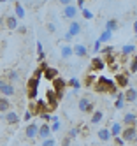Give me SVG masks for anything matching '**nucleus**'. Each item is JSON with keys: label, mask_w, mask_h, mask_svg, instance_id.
Masks as SVG:
<instances>
[{"label": "nucleus", "mask_w": 137, "mask_h": 146, "mask_svg": "<svg viewBox=\"0 0 137 146\" xmlns=\"http://www.w3.org/2000/svg\"><path fill=\"white\" fill-rule=\"evenodd\" d=\"M93 90L97 93H111L113 97L118 95V85L114 83V79H109L105 76H99L97 81L93 85Z\"/></svg>", "instance_id": "f257e3e1"}, {"label": "nucleus", "mask_w": 137, "mask_h": 146, "mask_svg": "<svg viewBox=\"0 0 137 146\" xmlns=\"http://www.w3.org/2000/svg\"><path fill=\"white\" fill-rule=\"evenodd\" d=\"M39 83H40V79L35 78V76L28 78V81H26V95H28V100H35V99H37Z\"/></svg>", "instance_id": "f03ea898"}, {"label": "nucleus", "mask_w": 137, "mask_h": 146, "mask_svg": "<svg viewBox=\"0 0 137 146\" xmlns=\"http://www.w3.org/2000/svg\"><path fill=\"white\" fill-rule=\"evenodd\" d=\"M16 93V86L14 83H11L7 79H0V95L4 97H13Z\"/></svg>", "instance_id": "7ed1b4c3"}, {"label": "nucleus", "mask_w": 137, "mask_h": 146, "mask_svg": "<svg viewBox=\"0 0 137 146\" xmlns=\"http://www.w3.org/2000/svg\"><path fill=\"white\" fill-rule=\"evenodd\" d=\"M51 83H53V90L56 92L58 100H62V99H63V93H65V88H67V81H65V79H62V78L58 76V78L53 79Z\"/></svg>", "instance_id": "20e7f679"}, {"label": "nucleus", "mask_w": 137, "mask_h": 146, "mask_svg": "<svg viewBox=\"0 0 137 146\" xmlns=\"http://www.w3.org/2000/svg\"><path fill=\"white\" fill-rule=\"evenodd\" d=\"M121 137L125 143H135L137 141V125H132V127H126L121 130Z\"/></svg>", "instance_id": "39448f33"}, {"label": "nucleus", "mask_w": 137, "mask_h": 146, "mask_svg": "<svg viewBox=\"0 0 137 146\" xmlns=\"http://www.w3.org/2000/svg\"><path fill=\"white\" fill-rule=\"evenodd\" d=\"M77 108H79L81 113L88 114V113H93V111H95V104H93L88 97H81V99L77 100Z\"/></svg>", "instance_id": "423d86ee"}, {"label": "nucleus", "mask_w": 137, "mask_h": 146, "mask_svg": "<svg viewBox=\"0 0 137 146\" xmlns=\"http://www.w3.org/2000/svg\"><path fill=\"white\" fill-rule=\"evenodd\" d=\"M77 13H79V9H77V5H74V4L65 5V7H63V11H62V14H63L65 19H76Z\"/></svg>", "instance_id": "0eeeda50"}, {"label": "nucleus", "mask_w": 137, "mask_h": 146, "mask_svg": "<svg viewBox=\"0 0 137 146\" xmlns=\"http://www.w3.org/2000/svg\"><path fill=\"white\" fill-rule=\"evenodd\" d=\"M105 69V62L102 56H95L91 58V65H90V72H100Z\"/></svg>", "instance_id": "6e6552de"}, {"label": "nucleus", "mask_w": 137, "mask_h": 146, "mask_svg": "<svg viewBox=\"0 0 137 146\" xmlns=\"http://www.w3.org/2000/svg\"><path fill=\"white\" fill-rule=\"evenodd\" d=\"M51 111V108L48 106V102L44 100V99H40V100H37L35 102V108H34V114H46V113H49Z\"/></svg>", "instance_id": "1a4fd4ad"}, {"label": "nucleus", "mask_w": 137, "mask_h": 146, "mask_svg": "<svg viewBox=\"0 0 137 146\" xmlns=\"http://www.w3.org/2000/svg\"><path fill=\"white\" fill-rule=\"evenodd\" d=\"M46 102H48V106L51 108V109H56L58 108V97H56V92L55 90H48V93H46Z\"/></svg>", "instance_id": "9d476101"}, {"label": "nucleus", "mask_w": 137, "mask_h": 146, "mask_svg": "<svg viewBox=\"0 0 137 146\" xmlns=\"http://www.w3.org/2000/svg\"><path fill=\"white\" fill-rule=\"evenodd\" d=\"M114 83L118 85V88H126L128 86V74H125V72H116L114 76Z\"/></svg>", "instance_id": "9b49d317"}, {"label": "nucleus", "mask_w": 137, "mask_h": 146, "mask_svg": "<svg viewBox=\"0 0 137 146\" xmlns=\"http://www.w3.org/2000/svg\"><path fill=\"white\" fill-rule=\"evenodd\" d=\"M25 135H26V139H35L39 135V125L37 123H28L26 129H25Z\"/></svg>", "instance_id": "f8f14e48"}, {"label": "nucleus", "mask_w": 137, "mask_h": 146, "mask_svg": "<svg viewBox=\"0 0 137 146\" xmlns=\"http://www.w3.org/2000/svg\"><path fill=\"white\" fill-rule=\"evenodd\" d=\"M72 49H74V55H76L77 58H84V56L88 55V48H86V44H84V42L74 44V46H72Z\"/></svg>", "instance_id": "ddd939ff"}, {"label": "nucleus", "mask_w": 137, "mask_h": 146, "mask_svg": "<svg viewBox=\"0 0 137 146\" xmlns=\"http://www.w3.org/2000/svg\"><path fill=\"white\" fill-rule=\"evenodd\" d=\"M123 97H125V102H135L137 100V88H134V86L125 88Z\"/></svg>", "instance_id": "4468645a"}, {"label": "nucleus", "mask_w": 137, "mask_h": 146, "mask_svg": "<svg viewBox=\"0 0 137 146\" xmlns=\"http://www.w3.org/2000/svg\"><path fill=\"white\" fill-rule=\"evenodd\" d=\"M81 30H83L81 23H79V21H76V19H70V25H69V28H67V32H69L72 37H76V35H79V34H81Z\"/></svg>", "instance_id": "2eb2a0df"}, {"label": "nucleus", "mask_w": 137, "mask_h": 146, "mask_svg": "<svg viewBox=\"0 0 137 146\" xmlns=\"http://www.w3.org/2000/svg\"><path fill=\"white\" fill-rule=\"evenodd\" d=\"M74 55V49L70 44H62L60 46V56L62 60H70V56Z\"/></svg>", "instance_id": "dca6fc26"}, {"label": "nucleus", "mask_w": 137, "mask_h": 146, "mask_svg": "<svg viewBox=\"0 0 137 146\" xmlns=\"http://www.w3.org/2000/svg\"><path fill=\"white\" fill-rule=\"evenodd\" d=\"M42 76H44L48 81H53L55 78H58V76H60V70H58L56 67H46V69H44V72H42Z\"/></svg>", "instance_id": "f3484780"}, {"label": "nucleus", "mask_w": 137, "mask_h": 146, "mask_svg": "<svg viewBox=\"0 0 137 146\" xmlns=\"http://www.w3.org/2000/svg\"><path fill=\"white\" fill-rule=\"evenodd\" d=\"M4 120L9 123V125H16L18 121H19V116H18V113L16 111H5V114H4Z\"/></svg>", "instance_id": "a211bd4d"}, {"label": "nucleus", "mask_w": 137, "mask_h": 146, "mask_svg": "<svg viewBox=\"0 0 137 146\" xmlns=\"http://www.w3.org/2000/svg\"><path fill=\"white\" fill-rule=\"evenodd\" d=\"M5 27H7V30H11V32H16V28L19 27V25H18V18H16L14 14L7 16V18H5Z\"/></svg>", "instance_id": "6ab92c4d"}, {"label": "nucleus", "mask_w": 137, "mask_h": 146, "mask_svg": "<svg viewBox=\"0 0 137 146\" xmlns=\"http://www.w3.org/2000/svg\"><path fill=\"white\" fill-rule=\"evenodd\" d=\"M123 125H125V127H132V125H137V114H134V113H126V114H123Z\"/></svg>", "instance_id": "aec40b11"}, {"label": "nucleus", "mask_w": 137, "mask_h": 146, "mask_svg": "<svg viewBox=\"0 0 137 146\" xmlns=\"http://www.w3.org/2000/svg\"><path fill=\"white\" fill-rule=\"evenodd\" d=\"M37 137H40V139H48V137H51V127L48 123H42L40 127H39V135Z\"/></svg>", "instance_id": "412c9836"}, {"label": "nucleus", "mask_w": 137, "mask_h": 146, "mask_svg": "<svg viewBox=\"0 0 137 146\" xmlns=\"http://www.w3.org/2000/svg\"><path fill=\"white\" fill-rule=\"evenodd\" d=\"M97 135H99V139L104 141V143H107V141L113 139V135H111V130H109V129H99Z\"/></svg>", "instance_id": "4be33fe9"}, {"label": "nucleus", "mask_w": 137, "mask_h": 146, "mask_svg": "<svg viewBox=\"0 0 137 146\" xmlns=\"http://www.w3.org/2000/svg\"><path fill=\"white\" fill-rule=\"evenodd\" d=\"M14 16L16 18H25L26 16L25 7L21 5V2H18V0H14Z\"/></svg>", "instance_id": "5701e85b"}, {"label": "nucleus", "mask_w": 137, "mask_h": 146, "mask_svg": "<svg viewBox=\"0 0 137 146\" xmlns=\"http://www.w3.org/2000/svg\"><path fill=\"white\" fill-rule=\"evenodd\" d=\"M11 106H13V104H11V100H9V97H0V113H5V111H9L11 109Z\"/></svg>", "instance_id": "b1692460"}, {"label": "nucleus", "mask_w": 137, "mask_h": 146, "mask_svg": "<svg viewBox=\"0 0 137 146\" xmlns=\"http://www.w3.org/2000/svg\"><path fill=\"white\" fill-rule=\"evenodd\" d=\"M102 120H104V113H102L100 109H95V111L91 113V120H90V121H91L93 125H97V123H100Z\"/></svg>", "instance_id": "393cba45"}, {"label": "nucleus", "mask_w": 137, "mask_h": 146, "mask_svg": "<svg viewBox=\"0 0 137 146\" xmlns=\"http://www.w3.org/2000/svg\"><path fill=\"white\" fill-rule=\"evenodd\" d=\"M97 78H99V76L95 74V72H90V74L84 78V86H86V88L93 86V85H95V81H97Z\"/></svg>", "instance_id": "a878e982"}, {"label": "nucleus", "mask_w": 137, "mask_h": 146, "mask_svg": "<svg viewBox=\"0 0 137 146\" xmlns=\"http://www.w3.org/2000/svg\"><path fill=\"white\" fill-rule=\"evenodd\" d=\"M137 51V46L135 44H125L123 48H121V53L125 55V56H128V55H134Z\"/></svg>", "instance_id": "bb28decb"}, {"label": "nucleus", "mask_w": 137, "mask_h": 146, "mask_svg": "<svg viewBox=\"0 0 137 146\" xmlns=\"http://www.w3.org/2000/svg\"><path fill=\"white\" fill-rule=\"evenodd\" d=\"M109 130H111V135H113V137H116V135H120V134H121V130H123V125L116 121V123H113V127H111Z\"/></svg>", "instance_id": "cd10ccee"}, {"label": "nucleus", "mask_w": 137, "mask_h": 146, "mask_svg": "<svg viewBox=\"0 0 137 146\" xmlns=\"http://www.w3.org/2000/svg\"><path fill=\"white\" fill-rule=\"evenodd\" d=\"M105 30H111V32L118 30V19H114V18L107 19V21H105Z\"/></svg>", "instance_id": "c85d7f7f"}, {"label": "nucleus", "mask_w": 137, "mask_h": 146, "mask_svg": "<svg viewBox=\"0 0 137 146\" xmlns=\"http://www.w3.org/2000/svg\"><path fill=\"white\" fill-rule=\"evenodd\" d=\"M111 37H113V32H111V30H104V32L100 34V37H99V40L104 44V42H109Z\"/></svg>", "instance_id": "c756f323"}, {"label": "nucleus", "mask_w": 137, "mask_h": 146, "mask_svg": "<svg viewBox=\"0 0 137 146\" xmlns=\"http://www.w3.org/2000/svg\"><path fill=\"white\" fill-rule=\"evenodd\" d=\"M67 86H70L72 90H77V92H79V88H81V81L76 79V78H70V79L67 81Z\"/></svg>", "instance_id": "7c9ffc66"}, {"label": "nucleus", "mask_w": 137, "mask_h": 146, "mask_svg": "<svg viewBox=\"0 0 137 146\" xmlns=\"http://www.w3.org/2000/svg\"><path fill=\"white\" fill-rule=\"evenodd\" d=\"M7 81H11V83L19 81V74H18V70H7Z\"/></svg>", "instance_id": "2f4dec72"}, {"label": "nucleus", "mask_w": 137, "mask_h": 146, "mask_svg": "<svg viewBox=\"0 0 137 146\" xmlns=\"http://www.w3.org/2000/svg\"><path fill=\"white\" fill-rule=\"evenodd\" d=\"M37 60L39 62L46 60V53H44V49H42V42H37Z\"/></svg>", "instance_id": "473e14b6"}, {"label": "nucleus", "mask_w": 137, "mask_h": 146, "mask_svg": "<svg viewBox=\"0 0 137 146\" xmlns=\"http://www.w3.org/2000/svg\"><path fill=\"white\" fill-rule=\"evenodd\" d=\"M79 132H81V127H72V129L69 130V134H67V135H69L70 139H76L77 135H79Z\"/></svg>", "instance_id": "72a5a7b5"}, {"label": "nucleus", "mask_w": 137, "mask_h": 146, "mask_svg": "<svg viewBox=\"0 0 137 146\" xmlns=\"http://www.w3.org/2000/svg\"><path fill=\"white\" fill-rule=\"evenodd\" d=\"M128 70H130V74L137 72V55H135V56H132V62H130V67H128Z\"/></svg>", "instance_id": "f704fd0d"}, {"label": "nucleus", "mask_w": 137, "mask_h": 146, "mask_svg": "<svg viewBox=\"0 0 137 146\" xmlns=\"http://www.w3.org/2000/svg\"><path fill=\"white\" fill-rule=\"evenodd\" d=\"M81 14H83V18H84V19H93V13L90 11V9H86V7L81 9Z\"/></svg>", "instance_id": "c9c22d12"}, {"label": "nucleus", "mask_w": 137, "mask_h": 146, "mask_svg": "<svg viewBox=\"0 0 137 146\" xmlns=\"http://www.w3.org/2000/svg\"><path fill=\"white\" fill-rule=\"evenodd\" d=\"M100 49H102V42L97 39V40L93 42V53H95V55H99V53H100Z\"/></svg>", "instance_id": "e433bc0d"}, {"label": "nucleus", "mask_w": 137, "mask_h": 146, "mask_svg": "<svg viewBox=\"0 0 137 146\" xmlns=\"http://www.w3.org/2000/svg\"><path fill=\"white\" fill-rule=\"evenodd\" d=\"M40 144H42V146H56V141L53 139V137H48V139H42Z\"/></svg>", "instance_id": "4c0bfd02"}, {"label": "nucleus", "mask_w": 137, "mask_h": 146, "mask_svg": "<svg viewBox=\"0 0 137 146\" xmlns=\"http://www.w3.org/2000/svg\"><path fill=\"white\" fill-rule=\"evenodd\" d=\"M46 30H48L49 34H55L56 32V25L53 23V21H49V23H46Z\"/></svg>", "instance_id": "58836bf2"}, {"label": "nucleus", "mask_w": 137, "mask_h": 146, "mask_svg": "<svg viewBox=\"0 0 137 146\" xmlns=\"http://www.w3.org/2000/svg\"><path fill=\"white\" fill-rule=\"evenodd\" d=\"M100 53L102 55H109V53H114V46H105L100 49Z\"/></svg>", "instance_id": "ea45409f"}, {"label": "nucleus", "mask_w": 137, "mask_h": 146, "mask_svg": "<svg viewBox=\"0 0 137 146\" xmlns=\"http://www.w3.org/2000/svg\"><path fill=\"white\" fill-rule=\"evenodd\" d=\"M32 116H35V114H34V111H30V109H28V111L25 113V116H23V120H25V121L28 123V121L32 120Z\"/></svg>", "instance_id": "a19ab883"}, {"label": "nucleus", "mask_w": 137, "mask_h": 146, "mask_svg": "<svg viewBox=\"0 0 137 146\" xmlns=\"http://www.w3.org/2000/svg\"><path fill=\"white\" fill-rule=\"evenodd\" d=\"M113 139H114V144H116V146H123V144H125V141H123L121 135H116V137H113Z\"/></svg>", "instance_id": "79ce46f5"}, {"label": "nucleus", "mask_w": 137, "mask_h": 146, "mask_svg": "<svg viewBox=\"0 0 137 146\" xmlns=\"http://www.w3.org/2000/svg\"><path fill=\"white\" fill-rule=\"evenodd\" d=\"M42 72H44V70H42V69H40V67H39V69H37V70H35V72H34V76H35V78H39V79H40V78H42Z\"/></svg>", "instance_id": "37998d69"}, {"label": "nucleus", "mask_w": 137, "mask_h": 146, "mask_svg": "<svg viewBox=\"0 0 137 146\" xmlns=\"http://www.w3.org/2000/svg\"><path fill=\"white\" fill-rule=\"evenodd\" d=\"M16 32H18V34H21V35L26 34V27H18V28H16Z\"/></svg>", "instance_id": "c03bdc74"}, {"label": "nucleus", "mask_w": 137, "mask_h": 146, "mask_svg": "<svg viewBox=\"0 0 137 146\" xmlns=\"http://www.w3.org/2000/svg\"><path fill=\"white\" fill-rule=\"evenodd\" d=\"M58 2H60V4H62L63 7H65V5H70V4L74 2V0H58Z\"/></svg>", "instance_id": "a18cd8bd"}, {"label": "nucleus", "mask_w": 137, "mask_h": 146, "mask_svg": "<svg viewBox=\"0 0 137 146\" xmlns=\"http://www.w3.org/2000/svg\"><path fill=\"white\" fill-rule=\"evenodd\" d=\"M63 39H65V42H69V44H70V42H72V39H74V37H72V35H70V34L67 32V34H65V37H63Z\"/></svg>", "instance_id": "49530a36"}, {"label": "nucleus", "mask_w": 137, "mask_h": 146, "mask_svg": "<svg viewBox=\"0 0 137 146\" xmlns=\"http://www.w3.org/2000/svg\"><path fill=\"white\" fill-rule=\"evenodd\" d=\"M62 143H63V146H70V137H69V135H67V137L63 139Z\"/></svg>", "instance_id": "de8ad7c7"}, {"label": "nucleus", "mask_w": 137, "mask_h": 146, "mask_svg": "<svg viewBox=\"0 0 137 146\" xmlns=\"http://www.w3.org/2000/svg\"><path fill=\"white\" fill-rule=\"evenodd\" d=\"M77 9H84V0H77Z\"/></svg>", "instance_id": "09e8293b"}, {"label": "nucleus", "mask_w": 137, "mask_h": 146, "mask_svg": "<svg viewBox=\"0 0 137 146\" xmlns=\"http://www.w3.org/2000/svg\"><path fill=\"white\" fill-rule=\"evenodd\" d=\"M4 25H5V19H4V18H2V16H0V28H2V27H4Z\"/></svg>", "instance_id": "8fccbe9b"}, {"label": "nucleus", "mask_w": 137, "mask_h": 146, "mask_svg": "<svg viewBox=\"0 0 137 146\" xmlns=\"http://www.w3.org/2000/svg\"><path fill=\"white\" fill-rule=\"evenodd\" d=\"M134 34H137V19L134 21Z\"/></svg>", "instance_id": "3c124183"}, {"label": "nucleus", "mask_w": 137, "mask_h": 146, "mask_svg": "<svg viewBox=\"0 0 137 146\" xmlns=\"http://www.w3.org/2000/svg\"><path fill=\"white\" fill-rule=\"evenodd\" d=\"M4 2H11V0H0V4H4Z\"/></svg>", "instance_id": "603ef678"}]
</instances>
